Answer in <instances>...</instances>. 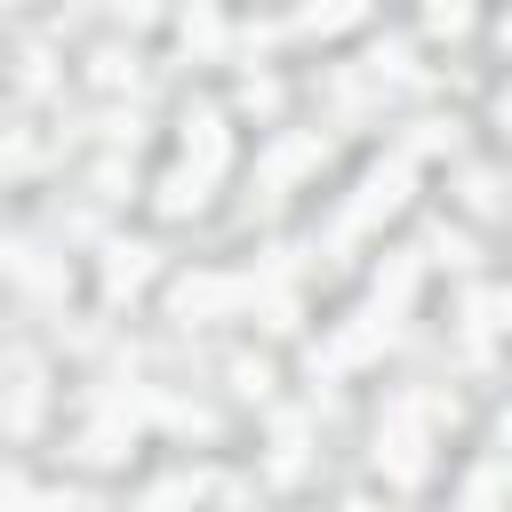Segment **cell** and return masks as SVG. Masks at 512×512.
I'll return each instance as SVG.
<instances>
[{
    "label": "cell",
    "mask_w": 512,
    "mask_h": 512,
    "mask_svg": "<svg viewBox=\"0 0 512 512\" xmlns=\"http://www.w3.org/2000/svg\"><path fill=\"white\" fill-rule=\"evenodd\" d=\"M240 304H248V280H232V272H200L176 288V320H208V312H240Z\"/></svg>",
    "instance_id": "cell-1"
},
{
    "label": "cell",
    "mask_w": 512,
    "mask_h": 512,
    "mask_svg": "<svg viewBox=\"0 0 512 512\" xmlns=\"http://www.w3.org/2000/svg\"><path fill=\"white\" fill-rule=\"evenodd\" d=\"M376 464L392 480H424V432H416V408H400L384 432H376Z\"/></svg>",
    "instance_id": "cell-2"
},
{
    "label": "cell",
    "mask_w": 512,
    "mask_h": 512,
    "mask_svg": "<svg viewBox=\"0 0 512 512\" xmlns=\"http://www.w3.org/2000/svg\"><path fill=\"white\" fill-rule=\"evenodd\" d=\"M400 200H408V160L368 168V184H360V200H352V224H376V216H392Z\"/></svg>",
    "instance_id": "cell-3"
},
{
    "label": "cell",
    "mask_w": 512,
    "mask_h": 512,
    "mask_svg": "<svg viewBox=\"0 0 512 512\" xmlns=\"http://www.w3.org/2000/svg\"><path fill=\"white\" fill-rule=\"evenodd\" d=\"M184 168H192V176H216V168H224V120H216V112L184 120Z\"/></svg>",
    "instance_id": "cell-4"
},
{
    "label": "cell",
    "mask_w": 512,
    "mask_h": 512,
    "mask_svg": "<svg viewBox=\"0 0 512 512\" xmlns=\"http://www.w3.org/2000/svg\"><path fill=\"white\" fill-rule=\"evenodd\" d=\"M200 200H208V176H192V168H168V176H160V208H168V216H192Z\"/></svg>",
    "instance_id": "cell-5"
},
{
    "label": "cell",
    "mask_w": 512,
    "mask_h": 512,
    "mask_svg": "<svg viewBox=\"0 0 512 512\" xmlns=\"http://www.w3.org/2000/svg\"><path fill=\"white\" fill-rule=\"evenodd\" d=\"M176 32H184V48H200V56H216V48H224V16H216V8H192Z\"/></svg>",
    "instance_id": "cell-6"
},
{
    "label": "cell",
    "mask_w": 512,
    "mask_h": 512,
    "mask_svg": "<svg viewBox=\"0 0 512 512\" xmlns=\"http://www.w3.org/2000/svg\"><path fill=\"white\" fill-rule=\"evenodd\" d=\"M144 256H152V248H112V264H104V288H112V296H128V288L144 280Z\"/></svg>",
    "instance_id": "cell-7"
},
{
    "label": "cell",
    "mask_w": 512,
    "mask_h": 512,
    "mask_svg": "<svg viewBox=\"0 0 512 512\" xmlns=\"http://www.w3.org/2000/svg\"><path fill=\"white\" fill-rule=\"evenodd\" d=\"M424 32H448V40H456V32H472V8H456V0H448V8H432V16H424Z\"/></svg>",
    "instance_id": "cell-8"
},
{
    "label": "cell",
    "mask_w": 512,
    "mask_h": 512,
    "mask_svg": "<svg viewBox=\"0 0 512 512\" xmlns=\"http://www.w3.org/2000/svg\"><path fill=\"white\" fill-rule=\"evenodd\" d=\"M336 24H360V8H312L304 32H336Z\"/></svg>",
    "instance_id": "cell-9"
},
{
    "label": "cell",
    "mask_w": 512,
    "mask_h": 512,
    "mask_svg": "<svg viewBox=\"0 0 512 512\" xmlns=\"http://www.w3.org/2000/svg\"><path fill=\"white\" fill-rule=\"evenodd\" d=\"M232 376H240V392H264V384H272V368H264V360H240Z\"/></svg>",
    "instance_id": "cell-10"
},
{
    "label": "cell",
    "mask_w": 512,
    "mask_h": 512,
    "mask_svg": "<svg viewBox=\"0 0 512 512\" xmlns=\"http://www.w3.org/2000/svg\"><path fill=\"white\" fill-rule=\"evenodd\" d=\"M496 120H504V128H512V88H504V96H496Z\"/></svg>",
    "instance_id": "cell-11"
},
{
    "label": "cell",
    "mask_w": 512,
    "mask_h": 512,
    "mask_svg": "<svg viewBox=\"0 0 512 512\" xmlns=\"http://www.w3.org/2000/svg\"><path fill=\"white\" fill-rule=\"evenodd\" d=\"M496 432H504V448H512V408H504V416H496Z\"/></svg>",
    "instance_id": "cell-12"
},
{
    "label": "cell",
    "mask_w": 512,
    "mask_h": 512,
    "mask_svg": "<svg viewBox=\"0 0 512 512\" xmlns=\"http://www.w3.org/2000/svg\"><path fill=\"white\" fill-rule=\"evenodd\" d=\"M344 512H376V504H368V496H352V504H344Z\"/></svg>",
    "instance_id": "cell-13"
},
{
    "label": "cell",
    "mask_w": 512,
    "mask_h": 512,
    "mask_svg": "<svg viewBox=\"0 0 512 512\" xmlns=\"http://www.w3.org/2000/svg\"><path fill=\"white\" fill-rule=\"evenodd\" d=\"M504 48H512V16H504Z\"/></svg>",
    "instance_id": "cell-14"
},
{
    "label": "cell",
    "mask_w": 512,
    "mask_h": 512,
    "mask_svg": "<svg viewBox=\"0 0 512 512\" xmlns=\"http://www.w3.org/2000/svg\"><path fill=\"white\" fill-rule=\"evenodd\" d=\"M456 512H488V504H456Z\"/></svg>",
    "instance_id": "cell-15"
},
{
    "label": "cell",
    "mask_w": 512,
    "mask_h": 512,
    "mask_svg": "<svg viewBox=\"0 0 512 512\" xmlns=\"http://www.w3.org/2000/svg\"><path fill=\"white\" fill-rule=\"evenodd\" d=\"M504 312H512V296H504Z\"/></svg>",
    "instance_id": "cell-16"
}]
</instances>
